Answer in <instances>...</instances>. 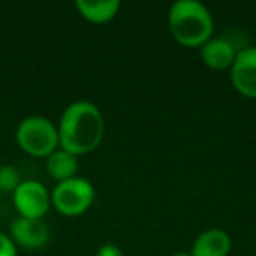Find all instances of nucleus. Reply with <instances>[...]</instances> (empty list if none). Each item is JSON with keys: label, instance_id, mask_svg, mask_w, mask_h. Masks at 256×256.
Returning <instances> with one entry per match:
<instances>
[{"label": "nucleus", "instance_id": "nucleus-8", "mask_svg": "<svg viewBox=\"0 0 256 256\" xmlns=\"http://www.w3.org/2000/svg\"><path fill=\"white\" fill-rule=\"evenodd\" d=\"M237 50L226 37H210L200 48V58L212 70H228L234 65Z\"/></svg>", "mask_w": 256, "mask_h": 256}, {"label": "nucleus", "instance_id": "nucleus-11", "mask_svg": "<svg viewBox=\"0 0 256 256\" xmlns=\"http://www.w3.org/2000/svg\"><path fill=\"white\" fill-rule=\"evenodd\" d=\"M78 168H79L78 156L62 150V148H58L54 153H51L46 158V170L56 182L76 178L78 176Z\"/></svg>", "mask_w": 256, "mask_h": 256}, {"label": "nucleus", "instance_id": "nucleus-5", "mask_svg": "<svg viewBox=\"0 0 256 256\" xmlns=\"http://www.w3.org/2000/svg\"><path fill=\"white\" fill-rule=\"evenodd\" d=\"M12 202L22 218L42 220L51 207V193L42 182L26 179L12 192Z\"/></svg>", "mask_w": 256, "mask_h": 256}, {"label": "nucleus", "instance_id": "nucleus-14", "mask_svg": "<svg viewBox=\"0 0 256 256\" xmlns=\"http://www.w3.org/2000/svg\"><path fill=\"white\" fill-rule=\"evenodd\" d=\"M95 256H123V251L116 244H102L96 249Z\"/></svg>", "mask_w": 256, "mask_h": 256}, {"label": "nucleus", "instance_id": "nucleus-7", "mask_svg": "<svg viewBox=\"0 0 256 256\" xmlns=\"http://www.w3.org/2000/svg\"><path fill=\"white\" fill-rule=\"evenodd\" d=\"M9 237L25 249H40L50 240V228L42 220L18 216L9 226Z\"/></svg>", "mask_w": 256, "mask_h": 256}, {"label": "nucleus", "instance_id": "nucleus-1", "mask_svg": "<svg viewBox=\"0 0 256 256\" xmlns=\"http://www.w3.org/2000/svg\"><path fill=\"white\" fill-rule=\"evenodd\" d=\"M56 128L62 150L81 156L100 146L106 136V120L95 104L76 100L65 107Z\"/></svg>", "mask_w": 256, "mask_h": 256}, {"label": "nucleus", "instance_id": "nucleus-10", "mask_svg": "<svg viewBox=\"0 0 256 256\" xmlns=\"http://www.w3.org/2000/svg\"><path fill=\"white\" fill-rule=\"evenodd\" d=\"M120 0H76V9L90 23H107L120 12Z\"/></svg>", "mask_w": 256, "mask_h": 256}, {"label": "nucleus", "instance_id": "nucleus-9", "mask_svg": "<svg viewBox=\"0 0 256 256\" xmlns=\"http://www.w3.org/2000/svg\"><path fill=\"white\" fill-rule=\"evenodd\" d=\"M232 251V237L223 228H207L193 240L192 256H228Z\"/></svg>", "mask_w": 256, "mask_h": 256}, {"label": "nucleus", "instance_id": "nucleus-13", "mask_svg": "<svg viewBox=\"0 0 256 256\" xmlns=\"http://www.w3.org/2000/svg\"><path fill=\"white\" fill-rule=\"evenodd\" d=\"M0 256H16V244L4 232H0Z\"/></svg>", "mask_w": 256, "mask_h": 256}, {"label": "nucleus", "instance_id": "nucleus-4", "mask_svg": "<svg viewBox=\"0 0 256 256\" xmlns=\"http://www.w3.org/2000/svg\"><path fill=\"white\" fill-rule=\"evenodd\" d=\"M93 200H95V188L88 179L79 176L56 182L51 192V206L68 218L84 214L93 206Z\"/></svg>", "mask_w": 256, "mask_h": 256}, {"label": "nucleus", "instance_id": "nucleus-12", "mask_svg": "<svg viewBox=\"0 0 256 256\" xmlns=\"http://www.w3.org/2000/svg\"><path fill=\"white\" fill-rule=\"evenodd\" d=\"M22 182L20 174L12 165H0V192L12 193Z\"/></svg>", "mask_w": 256, "mask_h": 256}, {"label": "nucleus", "instance_id": "nucleus-6", "mask_svg": "<svg viewBox=\"0 0 256 256\" xmlns=\"http://www.w3.org/2000/svg\"><path fill=\"white\" fill-rule=\"evenodd\" d=\"M230 81L240 95L256 98V48L249 46L237 51L230 67Z\"/></svg>", "mask_w": 256, "mask_h": 256}, {"label": "nucleus", "instance_id": "nucleus-15", "mask_svg": "<svg viewBox=\"0 0 256 256\" xmlns=\"http://www.w3.org/2000/svg\"><path fill=\"white\" fill-rule=\"evenodd\" d=\"M172 256H192L190 252H184V251H179V252H174Z\"/></svg>", "mask_w": 256, "mask_h": 256}, {"label": "nucleus", "instance_id": "nucleus-3", "mask_svg": "<svg viewBox=\"0 0 256 256\" xmlns=\"http://www.w3.org/2000/svg\"><path fill=\"white\" fill-rule=\"evenodd\" d=\"M16 142L30 156L48 158L60 148L58 128L44 116H26L16 126Z\"/></svg>", "mask_w": 256, "mask_h": 256}, {"label": "nucleus", "instance_id": "nucleus-2", "mask_svg": "<svg viewBox=\"0 0 256 256\" xmlns=\"http://www.w3.org/2000/svg\"><path fill=\"white\" fill-rule=\"evenodd\" d=\"M168 30L184 48H202L214 34V18L198 0H178L167 16Z\"/></svg>", "mask_w": 256, "mask_h": 256}]
</instances>
